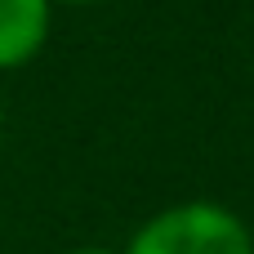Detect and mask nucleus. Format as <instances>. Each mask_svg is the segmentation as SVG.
I'll return each mask as SVG.
<instances>
[{
	"label": "nucleus",
	"mask_w": 254,
	"mask_h": 254,
	"mask_svg": "<svg viewBox=\"0 0 254 254\" xmlns=\"http://www.w3.org/2000/svg\"><path fill=\"white\" fill-rule=\"evenodd\" d=\"M0 143H4V103H0Z\"/></svg>",
	"instance_id": "39448f33"
},
{
	"label": "nucleus",
	"mask_w": 254,
	"mask_h": 254,
	"mask_svg": "<svg viewBox=\"0 0 254 254\" xmlns=\"http://www.w3.org/2000/svg\"><path fill=\"white\" fill-rule=\"evenodd\" d=\"M54 4H98V0H54Z\"/></svg>",
	"instance_id": "20e7f679"
},
{
	"label": "nucleus",
	"mask_w": 254,
	"mask_h": 254,
	"mask_svg": "<svg viewBox=\"0 0 254 254\" xmlns=\"http://www.w3.org/2000/svg\"><path fill=\"white\" fill-rule=\"evenodd\" d=\"M49 22L54 0H0V71L27 67L49 40Z\"/></svg>",
	"instance_id": "f03ea898"
},
{
	"label": "nucleus",
	"mask_w": 254,
	"mask_h": 254,
	"mask_svg": "<svg viewBox=\"0 0 254 254\" xmlns=\"http://www.w3.org/2000/svg\"><path fill=\"white\" fill-rule=\"evenodd\" d=\"M121 254H254V232L219 201H179L156 210Z\"/></svg>",
	"instance_id": "f257e3e1"
},
{
	"label": "nucleus",
	"mask_w": 254,
	"mask_h": 254,
	"mask_svg": "<svg viewBox=\"0 0 254 254\" xmlns=\"http://www.w3.org/2000/svg\"><path fill=\"white\" fill-rule=\"evenodd\" d=\"M63 254H116V250H107V246H76V250H63Z\"/></svg>",
	"instance_id": "7ed1b4c3"
}]
</instances>
